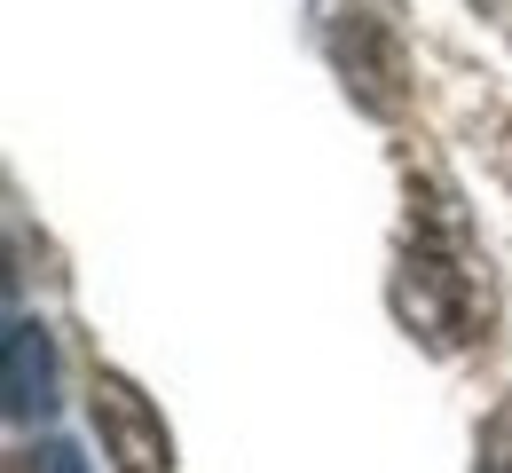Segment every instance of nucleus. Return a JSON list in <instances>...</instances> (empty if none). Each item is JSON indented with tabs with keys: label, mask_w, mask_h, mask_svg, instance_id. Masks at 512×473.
I'll use <instances>...</instances> for the list:
<instances>
[{
	"label": "nucleus",
	"mask_w": 512,
	"mask_h": 473,
	"mask_svg": "<svg viewBox=\"0 0 512 473\" xmlns=\"http://www.w3.org/2000/svg\"><path fill=\"white\" fill-rule=\"evenodd\" d=\"M56 403V347L40 316H16L8 324V418H40Z\"/></svg>",
	"instance_id": "nucleus-3"
},
{
	"label": "nucleus",
	"mask_w": 512,
	"mask_h": 473,
	"mask_svg": "<svg viewBox=\"0 0 512 473\" xmlns=\"http://www.w3.org/2000/svg\"><path fill=\"white\" fill-rule=\"evenodd\" d=\"M394 308L434 347H457L465 324H473V269H465V253L434 245L426 229H410V253H402V276H394Z\"/></svg>",
	"instance_id": "nucleus-1"
},
{
	"label": "nucleus",
	"mask_w": 512,
	"mask_h": 473,
	"mask_svg": "<svg viewBox=\"0 0 512 473\" xmlns=\"http://www.w3.org/2000/svg\"><path fill=\"white\" fill-rule=\"evenodd\" d=\"M481 473H512V410H497L481 434Z\"/></svg>",
	"instance_id": "nucleus-4"
},
{
	"label": "nucleus",
	"mask_w": 512,
	"mask_h": 473,
	"mask_svg": "<svg viewBox=\"0 0 512 473\" xmlns=\"http://www.w3.org/2000/svg\"><path fill=\"white\" fill-rule=\"evenodd\" d=\"M95 426H103L111 473H174L166 418H158V410H150V395H142V387H127L119 371H95Z\"/></svg>",
	"instance_id": "nucleus-2"
},
{
	"label": "nucleus",
	"mask_w": 512,
	"mask_h": 473,
	"mask_svg": "<svg viewBox=\"0 0 512 473\" xmlns=\"http://www.w3.org/2000/svg\"><path fill=\"white\" fill-rule=\"evenodd\" d=\"M32 473H87V466H79L71 442H40V450H32Z\"/></svg>",
	"instance_id": "nucleus-5"
}]
</instances>
